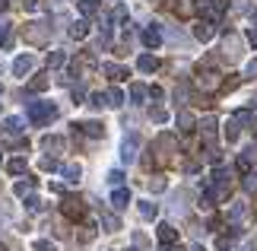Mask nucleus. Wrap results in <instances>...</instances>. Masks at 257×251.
Segmentation results:
<instances>
[{
	"mask_svg": "<svg viewBox=\"0 0 257 251\" xmlns=\"http://www.w3.org/2000/svg\"><path fill=\"white\" fill-rule=\"evenodd\" d=\"M219 83H222V73H219V67H216V57H203L194 70V86L200 89V93H216Z\"/></svg>",
	"mask_w": 257,
	"mask_h": 251,
	"instance_id": "nucleus-1",
	"label": "nucleus"
},
{
	"mask_svg": "<svg viewBox=\"0 0 257 251\" xmlns=\"http://www.w3.org/2000/svg\"><path fill=\"white\" fill-rule=\"evenodd\" d=\"M23 38L29 45H35V48L48 45V42H51V23H48V19H32V23H26Z\"/></svg>",
	"mask_w": 257,
	"mask_h": 251,
	"instance_id": "nucleus-2",
	"label": "nucleus"
},
{
	"mask_svg": "<svg viewBox=\"0 0 257 251\" xmlns=\"http://www.w3.org/2000/svg\"><path fill=\"white\" fill-rule=\"evenodd\" d=\"M175 153H178V137L175 134H159V137H156V143H153V162L165 165Z\"/></svg>",
	"mask_w": 257,
	"mask_h": 251,
	"instance_id": "nucleus-3",
	"label": "nucleus"
},
{
	"mask_svg": "<svg viewBox=\"0 0 257 251\" xmlns=\"http://www.w3.org/2000/svg\"><path fill=\"white\" fill-rule=\"evenodd\" d=\"M57 118V108L51 102H29V121L32 124H48V121H54Z\"/></svg>",
	"mask_w": 257,
	"mask_h": 251,
	"instance_id": "nucleus-4",
	"label": "nucleus"
},
{
	"mask_svg": "<svg viewBox=\"0 0 257 251\" xmlns=\"http://www.w3.org/2000/svg\"><path fill=\"white\" fill-rule=\"evenodd\" d=\"M222 51H225V57H229V61H238L241 57V51H244V38H241V32H225L222 35Z\"/></svg>",
	"mask_w": 257,
	"mask_h": 251,
	"instance_id": "nucleus-5",
	"label": "nucleus"
},
{
	"mask_svg": "<svg viewBox=\"0 0 257 251\" xmlns=\"http://www.w3.org/2000/svg\"><path fill=\"white\" fill-rule=\"evenodd\" d=\"M61 213L67 216V219H83L86 216V204H83V200L80 197H64V204H61Z\"/></svg>",
	"mask_w": 257,
	"mask_h": 251,
	"instance_id": "nucleus-6",
	"label": "nucleus"
},
{
	"mask_svg": "<svg viewBox=\"0 0 257 251\" xmlns=\"http://www.w3.org/2000/svg\"><path fill=\"white\" fill-rule=\"evenodd\" d=\"M194 38H197V42H213V38H216V23H213V19H194Z\"/></svg>",
	"mask_w": 257,
	"mask_h": 251,
	"instance_id": "nucleus-7",
	"label": "nucleus"
},
{
	"mask_svg": "<svg viewBox=\"0 0 257 251\" xmlns=\"http://www.w3.org/2000/svg\"><path fill=\"white\" fill-rule=\"evenodd\" d=\"M140 42L146 45V48H150V51H156V48H162V42H165V35H162V29L159 26H146L143 29V32H140Z\"/></svg>",
	"mask_w": 257,
	"mask_h": 251,
	"instance_id": "nucleus-8",
	"label": "nucleus"
},
{
	"mask_svg": "<svg viewBox=\"0 0 257 251\" xmlns=\"http://www.w3.org/2000/svg\"><path fill=\"white\" fill-rule=\"evenodd\" d=\"M172 13L178 19H194L197 16V0H172Z\"/></svg>",
	"mask_w": 257,
	"mask_h": 251,
	"instance_id": "nucleus-9",
	"label": "nucleus"
},
{
	"mask_svg": "<svg viewBox=\"0 0 257 251\" xmlns=\"http://www.w3.org/2000/svg\"><path fill=\"white\" fill-rule=\"evenodd\" d=\"M73 134H86V137H105V124H102V121H80V124H73Z\"/></svg>",
	"mask_w": 257,
	"mask_h": 251,
	"instance_id": "nucleus-10",
	"label": "nucleus"
},
{
	"mask_svg": "<svg viewBox=\"0 0 257 251\" xmlns=\"http://www.w3.org/2000/svg\"><path fill=\"white\" fill-rule=\"evenodd\" d=\"M175 124H178V130H181V134H191V130L197 127V115L191 112V108H181V112H178V118H175Z\"/></svg>",
	"mask_w": 257,
	"mask_h": 251,
	"instance_id": "nucleus-11",
	"label": "nucleus"
},
{
	"mask_svg": "<svg viewBox=\"0 0 257 251\" xmlns=\"http://www.w3.org/2000/svg\"><path fill=\"white\" fill-rule=\"evenodd\" d=\"M102 73H105L108 79H111V83H124V79L131 76V73H127V67H121V64H111V61H105V64H102Z\"/></svg>",
	"mask_w": 257,
	"mask_h": 251,
	"instance_id": "nucleus-12",
	"label": "nucleus"
},
{
	"mask_svg": "<svg viewBox=\"0 0 257 251\" xmlns=\"http://www.w3.org/2000/svg\"><path fill=\"white\" fill-rule=\"evenodd\" d=\"M137 146H140V137H137V134L124 137V146H121V159H124V162H134V159H137Z\"/></svg>",
	"mask_w": 257,
	"mask_h": 251,
	"instance_id": "nucleus-13",
	"label": "nucleus"
},
{
	"mask_svg": "<svg viewBox=\"0 0 257 251\" xmlns=\"http://www.w3.org/2000/svg\"><path fill=\"white\" fill-rule=\"evenodd\" d=\"M159 67L162 64H159V57H156V54H140V57H137V70H140V73H156Z\"/></svg>",
	"mask_w": 257,
	"mask_h": 251,
	"instance_id": "nucleus-14",
	"label": "nucleus"
},
{
	"mask_svg": "<svg viewBox=\"0 0 257 251\" xmlns=\"http://www.w3.org/2000/svg\"><path fill=\"white\" fill-rule=\"evenodd\" d=\"M32 67H35V57L32 54H19L16 61H13V73L16 76H26V73H32Z\"/></svg>",
	"mask_w": 257,
	"mask_h": 251,
	"instance_id": "nucleus-15",
	"label": "nucleus"
},
{
	"mask_svg": "<svg viewBox=\"0 0 257 251\" xmlns=\"http://www.w3.org/2000/svg\"><path fill=\"white\" fill-rule=\"evenodd\" d=\"M156 238H159L162 245H175V242H178V229L169 226V223H159V229H156Z\"/></svg>",
	"mask_w": 257,
	"mask_h": 251,
	"instance_id": "nucleus-16",
	"label": "nucleus"
},
{
	"mask_svg": "<svg viewBox=\"0 0 257 251\" xmlns=\"http://www.w3.org/2000/svg\"><path fill=\"white\" fill-rule=\"evenodd\" d=\"M42 146L48 149V153H64V137H57V134H45L42 137Z\"/></svg>",
	"mask_w": 257,
	"mask_h": 251,
	"instance_id": "nucleus-17",
	"label": "nucleus"
},
{
	"mask_svg": "<svg viewBox=\"0 0 257 251\" xmlns=\"http://www.w3.org/2000/svg\"><path fill=\"white\" fill-rule=\"evenodd\" d=\"M67 32H70V38H76V42H83V38L89 35V19L83 16V19H76V23H70V29H67Z\"/></svg>",
	"mask_w": 257,
	"mask_h": 251,
	"instance_id": "nucleus-18",
	"label": "nucleus"
},
{
	"mask_svg": "<svg viewBox=\"0 0 257 251\" xmlns=\"http://www.w3.org/2000/svg\"><path fill=\"white\" fill-rule=\"evenodd\" d=\"M127 204H131V191H127V188H114L111 191V207L114 210H124Z\"/></svg>",
	"mask_w": 257,
	"mask_h": 251,
	"instance_id": "nucleus-19",
	"label": "nucleus"
},
{
	"mask_svg": "<svg viewBox=\"0 0 257 251\" xmlns=\"http://www.w3.org/2000/svg\"><path fill=\"white\" fill-rule=\"evenodd\" d=\"M76 7H80V13L89 19V16H95L98 10H102V0H76Z\"/></svg>",
	"mask_w": 257,
	"mask_h": 251,
	"instance_id": "nucleus-20",
	"label": "nucleus"
},
{
	"mask_svg": "<svg viewBox=\"0 0 257 251\" xmlns=\"http://www.w3.org/2000/svg\"><path fill=\"white\" fill-rule=\"evenodd\" d=\"M48 86H51V79H48V73H35L32 79H29V89H32V93H45Z\"/></svg>",
	"mask_w": 257,
	"mask_h": 251,
	"instance_id": "nucleus-21",
	"label": "nucleus"
},
{
	"mask_svg": "<svg viewBox=\"0 0 257 251\" xmlns=\"http://www.w3.org/2000/svg\"><path fill=\"white\" fill-rule=\"evenodd\" d=\"M61 172H64V178L70 185H76V182H80V175H83V169L76 165V162H67V165H61Z\"/></svg>",
	"mask_w": 257,
	"mask_h": 251,
	"instance_id": "nucleus-22",
	"label": "nucleus"
},
{
	"mask_svg": "<svg viewBox=\"0 0 257 251\" xmlns=\"http://www.w3.org/2000/svg\"><path fill=\"white\" fill-rule=\"evenodd\" d=\"M241 79H244L241 73H229V76H225L222 83H219V93H232V89H238V86H241Z\"/></svg>",
	"mask_w": 257,
	"mask_h": 251,
	"instance_id": "nucleus-23",
	"label": "nucleus"
},
{
	"mask_svg": "<svg viewBox=\"0 0 257 251\" xmlns=\"http://www.w3.org/2000/svg\"><path fill=\"white\" fill-rule=\"evenodd\" d=\"M238 137H241V124L232 118V121L225 124V143H238Z\"/></svg>",
	"mask_w": 257,
	"mask_h": 251,
	"instance_id": "nucleus-24",
	"label": "nucleus"
},
{
	"mask_svg": "<svg viewBox=\"0 0 257 251\" xmlns=\"http://www.w3.org/2000/svg\"><path fill=\"white\" fill-rule=\"evenodd\" d=\"M105 99H108V105H111V108H121V105H124V93H121L117 86H111V89H108V93H105Z\"/></svg>",
	"mask_w": 257,
	"mask_h": 251,
	"instance_id": "nucleus-25",
	"label": "nucleus"
},
{
	"mask_svg": "<svg viewBox=\"0 0 257 251\" xmlns=\"http://www.w3.org/2000/svg\"><path fill=\"white\" fill-rule=\"evenodd\" d=\"M7 172H10V175H23V172H26V156L10 159V162H7Z\"/></svg>",
	"mask_w": 257,
	"mask_h": 251,
	"instance_id": "nucleus-26",
	"label": "nucleus"
},
{
	"mask_svg": "<svg viewBox=\"0 0 257 251\" xmlns=\"http://www.w3.org/2000/svg\"><path fill=\"white\" fill-rule=\"evenodd\" d=\"M146 96H150V89H146V86H140V83H134L131 86V99H134V105H143V99Z\"/></svg>",
	"mask_w": 257,
	"mask_h": 251,
	"instance_id": "nucleus-27",
	"label": "nucleus"
},
{
	"mask_svg": "<svg viewBox=\"0 0 257 251\" xmlns=\"http://www.w3.org/2000/svg\"><path fill=\"white\" fill-rule=\"evenodd\" d=\"M156 213H159V207H156L153 200H140V216L143 219H156Z\"/></svg>",
	"mask_w": 257,
	"mask_h": 251,
	"instance_id": "nucleus-28",
	"label": "nucleus"
},
{
	"mask_svg": "<svg viewBox=\"0 0 257 251\" xmlns=\"http://www.w3.org/2000/svg\"><path fill=\"white\" fill-rule=\"evenodd\" d=\"M4 130H7V134H23V118H7V121H4Z\"/></svg>",
	"mask_w": 257,
	"mask_h": 251,
	"instance_id": "nucleus-29",
	"label": "nucleus"
},
{
	"mask_svg": "<svg viewBox=\"0 0 257 251\" xmlns=\"http://www.w3.org/2000/svg\"><path fill=\"white\" fill-rule=\"evenodd\" d=\"M35 188V178H26V182H16V197H29V191Z\"/></svg>",
	"mask_w": 257,
	"mask_h": 251,
	"instance_id": "nucleus-30",
	"label": "nucleus"
},
{
	"mask_svg": "<svg viewBox=\"0 0 257 251\" xmlns=\"http://www.w3.org/2000/svg\"><path fill=\"white\" fill-rule=\"evenodd\" d=\"M150 118H153L156 124H165V121H169V112H165L162 105H153V108H150Z\"/></svg>",
	"mask_w": 257,
	"mask_h": 251,
	"instance_id": "nucleus-31",
	"label": "nucleus"
},
{
	"mask_svg": "<svg viewBox=\"0 0 257 251\" xmlns=\"http://www.w3.org/2000/svg\"><path fill=\"white\" fill-rule=\"evenodd\" d=\"M102 226H105V232H117V229H121V219L111 216V213H105L102 216Z\"/></svg>",
	"mask_w": 257,
	"mask_h": 251,
	"instance_id": "nucleus-32",
	"label": "nucleus"
},
{
	"mask_svg": "<svg viewBox=\"0 0 257 251\" xmlns=\"http://www.w3.org/2000/svg\"><path fill=\"white\" fill-rule=\"evenodd\" d=\"M165 188H169V182H165L162 175H153L150 178V191H153V194H159V191H165Z\"/></svg>",
	"mask_w": 257,
	"mask_h": 251,
	"instance_id": "nucleus-33",
	"label": "nucleus"
},
{
	"mask_svg": "<svg viewBox=\"0 0 257 251\" xmlns=\"http://www.w3.org/2000/svg\"><path fill=\"white\" fill-rule=\"evenodd\" d=\"M67 64V54L64 51H51V57H48V67H64Z\"/></svg>",
	"mask_w": 257,
	"mask_h": 251,
	"instance_id": "nucleus-34",
	"label": "nucleus"
},
{
	"mask_svg": "<svg viewBox=\"0 0 257 251\" xmlns=\"http://www.w3.org/2000/svg\"><path fill=\"white\" fill-rule=\"evenodd\" d=\"M38 165H42V172H54V169H61V162H57L54 156H45V159H42Z\"/></svg>",
	"mask_w": 257,
	"mask_h": 251,
	"instance_id": "nucleus-35",
	"label": "nucleus"
},
{
	"mask_svg": "<svg viewBox=\"0 0 257 251\" xmlns=\"http://www.w3.org/2000/svg\"><path fill=\"white\" fill-rule=\"evenodd\" d=\"M76 238H80L83 245H86V242H92V238H95V226H83V229H80V235H76Z\"/></svg>",
	"mask_w": 257,
	"mask_h": 251,
	"instance_id": "nucleus-36",
	"label": "nucleus"
},
{
	"mask_svg": "<svg viewBox=\"0 0 257 251\" xmlns=\"http://www.w3.org/2000/svg\"><path fill=\"white\" fill-rule=\"evenodd\" d=\"M108 185H114V188H121V185H124V172H121V169L108 172Z\"/></svg>",
	"mask_w": 257,
	"mask_h": 251,
	"instance_id": "nucleus-37",
	"label": "nucleus"
},
{
	"mask_svg": "<svg viewBox=\"0 0 257 251\" xmlns=\"http://www.w3.org/2000/svg\"><path fill=\"white\" fill-rule=\"evenodd\" d=\"M241 76H244V79H257V57H254L248 67H244V73H241Z\"/></svg>",
	"mask_w": 257,
	"mask_h": 251,
	"instance_id": "nucleus-38",
	"label": "nucleus"
},
{
	"mask_svg": "<svg viewBox=\"0 0 257 251\" xmlns=\"http://www.w3.org/2000/svg\"><path fill=\"white\" fill-rule=\"evenodd\" d=\"M216 248H219V251H229L232 248V235H219V238H216Z\"/></svg>",
	"mask_w": 257,
	"mask_h": 251,
	"instance_id": "nucleus-39",
	"label": "nucleus"
},
{
	"mask_svg": "<svg viewBox=\"0 0 257 251\" xmlns=\"http://www.w3.org/2000/svg\"><path fill=\"white\" fill-rule=\"evenodd\" d=\"M32 251H57V248H54L51 242H45V238H42V242H35V245H32Z\"/></svg>",
	"mask_w": 257,
	"mask_h": 251,
	"instance_id": "nucleus-40",
	"label": "nucleus"
},
{
	"mask_svg": "<svg viewBox=\"0 0 257 251\" xmlns=\"http://www.w3.org/2000/svg\"><path fill=\"white\" fill-rule=\"evenodd\" d=\"M244 38H248V42L257 48V26H248V32H244Z\"/></svg>",
	"mask_w": 257,
	"mask_h": 251,
	"instance_id": "nucleus-41",
	"label": "nucleus"
},
{
	"mask_svg": "<svg viewBox=\"0 0 257 251\" xmlns=\"http://www.w3.org/2000/svg\"><path fill=\"white\" fill-rule=\"evenodd\" d=\"M26 207H29V210H38V207H42V200H38L35 194H29V197H26Z\"/></svg>",
	"mask_w": 257,
	"mask_h": 251,
	"instance_id": "nucleus-42",
	"label": "nucleus"
},
{
	"mask_svg": "<svg viewBox=\"0 0 257 251\" xmlns=\"http://www.w3.org/2000/svg\"><path fill=\"white\" fill-rule=\"evenodd\" d=\"M83 99H86V93H83V86H73V102H76V105H80V102H83Z\"/></svg>",
	"mask_w": 257,
	"mask_h": 251,
	"instance_id": "nucleus-43",
	"label": "nucleus"
},
{
	"mask_svg": "<svg viewBox=\"0 0 257 251\" xmlns=\"http://www.w3.org/2000/svg\"><path fill=\"white\" fill-rule=\"evenodd\" d=\"M150 96H153V99H162L165 93H162V86H150Z\"/></svg>",
	"mask_w": 257,
	"mask_h": 251,
	"instance_id": "nucleus-44",
	"label": "nucleus"
},
{
	"mask_svg": "<svg viewBox=\"0 0 257 251\" xmlns=\"http://www.w3.org/2000/svg\"><path fill=\"white\" fill-rule=\"evenodd\" d=\"M23 7H26V10H35V7H38V0H23Z\"/></svg>",
	"mask_w": 257,
	"mask_h": 251,
	"instance_id": "nucleus-45",
	"label": "nucleus"
},
{
	"mask_svg": "<svg viewBox=\"0 0 257 251\" xmlns=\"http://www.w3.org/2000/svg\"><path fill=\"white\" fill-rule=\"evenodd\" d=\"M169 251H184V248L181 245H169Z\"/></svg>",
	"mask_w": 257,
	"mask_h": 251,
	"instance_id": "nucleus-46",
	"label": "nucleus"
},
{
	"mask_svg": "<svg viewBox=\"0 0 257 251\" xmlns=\"http://www.w3.org/2000/svg\"><path fill=\"white\" fill-rule=\"evenodd\" d=\"M191 251H206V248H203V245H194V248H191Z\"/></svg>",
	"mask_w": 257,
	"mask_h": 251,
	"instance_id": "nucleus-47",
	"label": "nucleus"
},
{
	"mask_svg": "<svg viewBox=\"0 0 257 251\" xmlns=\"http://www.w3.org/2000/svg\"><path fill=\"white\" fill-rule=\"evenodd\" d=\"M0 162H4V149H0Z\"/></svg>",
	"mask_w": 257,
	"mask_h": 251,
	"instance_id": "nucleus-48",
	"label": "nucleus"
},
{
	"mask_svg": "<svg viewBox=\"0 0 257 251\" xmlns=\"http://www.w3.org/2000/svg\"><path fill=\"white\" fill-rule=\"evenodd\" d=\"M0 93H4V86H0Z\"/></svg>",
	"mask_w": 257,
	"mask_h": 251,
	"instance_id": "nucleus-49",
	"label": "nucleus"
}]
</instances>
